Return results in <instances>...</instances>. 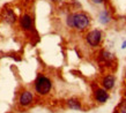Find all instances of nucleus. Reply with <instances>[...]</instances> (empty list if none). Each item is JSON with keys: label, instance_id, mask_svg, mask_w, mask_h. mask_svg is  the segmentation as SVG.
<instances>
[{"label": "nucleus", "instance_id": "obj_1", "mask_svg": "<svg viewBox=\"0 0 126 113\" xmlns=\"http://www.w3.org/2000/svg\"><path fill=\"white\" fill-rule=\"evenodd\" d=\"M52 88V82L47 76L39 75L35 81V90L41 96H45L50 92Z\"/></svg>", "mask_w": 126, "mask_h": 113}, {"label": "nucleus", "instance_id": "obj_2", "mask_svg": "<svg viewBox=\"0 0 126 113\" xmlns=\"http://www.w3.org/2000/svg\"><path fill=\"white\" fill-rule=\"evenodd\" d=\"M73 17V28L78 31H83L86 30L89 24H90V19L87 14L84 13H75V14H72Z\"/></svg>", "mask_w": 126, "mask_h": 113}, {"label": "nucleus", "instance_id": "obj_3", "mask_svg": "<svg viewBox=\"0 0 126 113\" xmlns=\"http://www.w3.org/2000/svg\"><path fill=\"white\" fill-rule=\"evenodd\" d=\"M86 42H87V44L89 46H92V47H96V46H98L101 44V42H102V32L97 29H94V30L89 31L86 36Z\"/></svg>", "mask_w": 126, "mask_h": 113}, {"label": "nucleus", "instance_id": "obj_4", "mask_svg": "<svg viewBox=\"0 0 126 113\" xmlns=\"http://www.w3.org/2000/svg\"><path fill=\"white\" fill-rule=\"evenodd\" d=\"M20 26L24 31H31L34 28V21L29 14H24L20 19Z\"/></svg>", "mask_w": 126, "mask_h": 113}, {"label": "nucleus", "instance_id": "obj_5", "mask_svg": "<svg viewBox=\"0 0 126 113\" xmlns=\"http://www.w3.org/2000/svg\"><path fill=\"white\" fill-rule=\"evenodd\" d=\"M2 19H4V21L7 22L8 24H13V23L16 22L15 13H14L13 9H11V8H7V9L4 11V13H2Z\"/></svg>", "mask_w": 126, "mask_h": 113}, {"label": "nucleus", "instance_id": "obj_6", "mask_svg": "<svg viewBox=\"0 0 126 113\" xmlns=\"http://www.w3.org/2000/svg\"><path fill=\"white\" fill-rule=\"evenodd\" d=\"M32 99H34V96L30 91H23L20 96V104L22 106H28L32 103Z\"/></svg>", "mask_w": 126, "mask_h": 113}, {"label": "nucleus", "instance_id": "obj_7", "mask_svg": "<svg viewBox=\"0 0 126 113\" xmlns=\"http://www.w3.org/2000/svg\"><path fill=\"white\" fill-rule=\"evenodd\" d=\"M108 98H109V95L105 89H97L95 91V99L98 103H105Z\"/></svg>", "mask_w": 126, "mask_h": 113}, {"label": "nucleus", "instance_id": "obj_8", "mask_svg": "<svg viewBox=\"0 0 126 113\" xmlns=\"http://www.w3.org/2000/svg\"><path fill=\"white\" fill-rule=\"evenodd\" d=\"M115 83H116V80L112 75H107L103 79V81H102V84H103L105 90H111L112 88L115 87Z\"/></svg>", "mask_w": 126, "mask_h": 113}, {"label": "nucleus", "instance_id": "obj_9", "mask_svg": "<svg viewBox=\"0 0 126 113\" xmlns=\"http://www.w3.org/2000/svg\"><path fill=\"white\" fill-rule=\"evenodd\" d=\"M110 21H111V17H110L109 12H108L107 9H104V11L101 12V14H99V22L102 23V24H108Z\"/></svg>", "mask_w": 126, "mask_h": 113}, {"label": "nucleus", "instance_id": "obj_10", "mask_svg": "<svg viewBox=\"0 0 126 113\" xmlns=\"http://www.w3.org/2000/svg\"><path fill=\"white\" fill-rule=\"evenodd\" d=\"M67 106L72 110H81V104L78 99H68L67 100Z\"/></svg>", "mask_w": 126, "mask_h": 113}, {"label": "nucleus", "instance_id": "obj_11", "mask_svg": "<svg viewBox=\"0 0 126 113\" xmlns=\"http://www.w3.org/2000/svg\"><path fill=\"white\" fill-rule=\"evenodd\" d=\"M102 56H103V58L104 59H107V60L113 59V54H111V53L108 52V51H103V52H102Z\"/></svg>", "mask_w": 126, "mask_h": 113}, {"label": "nucleus", "instance_id": "obj_12", "mask_svg": "<svg viewBox=\"0 0 126 113\" xmlns=\"http://www.w3.org/2000/svg\"><path fill=\"white\" fill-rule=\"evenodd\" d=\"M66 24H67V27H69V28H73V17H72V14L67 16V19H66Z\"/></svg>", "mask_w": 126, "mask_h": 113}, {"label": "nucleus", "instance_id": "obj_13", "mask_svg": "<svg viewBox=\"0 0 126 113\" xmlns=\"http://www.w3.org/2000/svg\"><path fill=\"white\" fill-rule=\"evenodd\" d=\"M119 111H120V113H126V99L120 104V106H119Z\"/></svg>", "mask_w": 126, "mask_h": 113}, {"label": "nucleus", "instance_id": "obj_14", "mask_svg": "<svg viewBox=\"0 0 126 113\" xmlns=\"http://www.w3.org/2000/svg\"><path fill=\"white\" fill-rule=\"evenodd\" d=\"M103 1L104 0H93V2H94V4H102Z\"/></svg>", "mask_w": 126, "mask_h": 113}, {"label": "nucleus", "instance_id": "obj_15", "mask_svg": "<svg viewBox=\"0 0 126 113\" xmlns=\"http://www.w3.org/2000/svg\"><path fill=\"white\" fill-rule=\"evenodd\" d=\"M122 49H126V41L122 44Z\"/></svg>", "mask_w": 126, "mask_h": 113}]
</instances>
